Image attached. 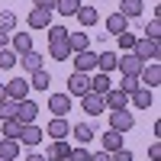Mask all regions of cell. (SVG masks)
Masks as SVG:
<instances>
[{
  "instance_id": "31",
  "label": "cell",
  "mask_w": 161,
  "mask_h": 161,
  "mask_svg": "<svg viewBox=\"0 0 161 161\" xmlns=\"http://www.w3.org/2000/svg\"><path fill=\"white\" fill-rule=\"evenodd\" d=\"M45 32H48V45H58V42L68 39V29H64V26H55V23H52Z\"/></svg>"
},
{
  "instance_id": "28",
  "label": "cell",
  "mask_w": 161,
  "mask_h": 161,
  "mask_svg": "<svg viewBox=\"0 0 161 161\" xmlns=\"http://www.w3.org/2000/svg\"><path fill=\"white\" fill-rule=\"evenodd\" d=\"M29 87H36V90H48L52 87V74L42 68V71H36L32 74V80H29Z\"/></svg>"
},
{
  "instance_id": "9",
  "label": "cell",
  "mask_w": 161,
  "mask_h": 161,
  "mask_svg": "<svg viewBox=\"0 0 161 161\" xmlns=\"http://www.w3.org/2000/svg\"><path fill=\"white\" fill-rule=\"evenodd\" d=\"M45 136H52V142H61V139H68V136H71V126H68V119H64V116H55V119L48 123Z\"/></svg>"
},
{
  "instance_id": "25",
  "label": "cell",
  "mask_w": 161,
  "mask_h": 161,
  "mask_svg": "<svg viewBox=\"0 0 161 161\" xmlns=\"http://www.w3.org/2000/svg\"><path fill=\"white\" fill-rule=\"evenodd\" d=\"M74 16H77L80 26H97V19H100V16H97V7H80Z\"/></svg>"
},
{
  "instance_id": "13",
  "label": "cell",
  "mask_w": 161,
  "mask_h": 161,
  "mask_svg": "<svg viewBox=\"0 0 161 161\" xmlns=\"http://www.w3.org/2000/svg\"><path fill=\"white\" fill-rule=\"evenodd\" d=\"M52 26V10H39V7H32V13H29V29H48Z\"/></svg>"
},
{
  "instance_id": "39",
  "label": "cell",
  "mask_w": 161,
  "mask_h": 161,
  "mask_svg": "<svg viewBox=\"0 0 161 161\" xmlns=\"http://www.w3.org/2000/svg\"><path fill=\"white\" fill-rule=\"evenodd\" d=\"M68 161H90V152L84 148V145H77V148L68 152Z\"/></svg>"
},
{
  "instance_id": "1",
  "label": "cell",
  "mask_w": 161,
  "mask_h": 161,
  "mask_svg": "<svg viewBox=\"0 0 161 161\" xmlns=\"http://www.w3.org/2000/svg\"><path fill=\"white\" fill-rule=\"evenodd\" d=\"M132 55H136L139 61H145V64H148V58H161V45L142 36V39H136V48H132Z\"/></svg>"
},
{
  "instance_id": "45",
  "label": "cell",
  "mask_w": 161,
  "mask_h": 161,
  "mask_svg": "<svg viewBox=\"0 0 161 161\" xmlns=\"http://www.w3.org/2000/svg\"><path fill=\"white\" fill-rule=\"evenodd\" d=\"M23 161H45V158H42V155H36V152H32V155H26Z\"/></svg>"
},
{
  "instance_id": "18",
  "label": "cell",
  "mask_w": 161,
  "mask_h": 161,
  "mask_svg": "<svg viewBox=\"0 0 161 161\" xmlns=\"http://www.w3.org/2000/svg\"><path fill=\"white\" fill-rule=\"evenodd\" d=\"M129 103H132V106H139V110H152L155 97H152V90H148V87H139L136 93H129Z\"/></svg>"
},
{
  "instance_id": "42",
  "label": "cell",
  "mask_w": 161,
  "mask_h": 161,
  "mask_svg": "<svg viewBox=\"0 0 161 161\" xmlns=\"http://www.w3.org/2000/svg\"><path fill=\"white\" fill-rule=\"evenodd\" d=\"M148 158H152V161H158V158H161V142H155L152 148H148Z\"/></svg>"
},
{
  "instance_id": "32",
  "label": "cell",
  "mask_w": 161,
  "mask_h": 161,
  "mask_svg": "<svg viewBox=\"0 0 161 161\" xmlns=\"http://www.w3.org/2000/svg\"><path fill=\"white\" fill-rule=\"evenodd\" d=\"M48 58H55V61H68V58H71V48L64 45V42H58V45H48Z\"/></svg>"
},
{
  "instance_id": "4",
  "label": "cell",
  "mask_w": 161,
  "mask_h": 161,
  "mask_svg": "<svg viewBox=\"0 0 161 161\" xmlns=\"http://www.w3.org/2000/svg\"><path fill=\"white\" fill-rule=\"evenodd\" d=\"M116 68L123 71L126 77H139L142 74V68H145V61H139L132 52H126V55H119V61H116Z\"/></svg>"
},
{
  "instance_id": "43",
  "label": "cell",
  "mask_w": 161,
  "mask_h": 161,
  "mask_svg": "<svg viewBox=\"0 0 161 161\" xmlns=\"http://www.w3.org/2000/svg\"><path fill=\"white\" fill-rule=\"evenodd\" d=\"M3 48H10V36H7V32H0V52H3Z\"/></svg>"
},
{
  "instance_id": "3",
  "label": "cell",
  "mask_w": 161,
  "mask_h": 161,
  "mask_svg": "<svg viewBox=\"0 0 161 161\" xmlns=\"http://www.w3.org/2000/svg\"><path fill=\"white\" fill-rule=\"evenodd\" d=\"M132 126H136V116H132L129 110H113V113H110V129H113V132L123 136V132H129Z\"/></svg>"
},
{
  "instance_id": "10",
  "label": "cell",
  "mask_w": 161,
  "mask_h": 161,
  "mask_svg": "<svg viewBox=\"0 0 161 161\" xmlns=\"http://www.w3.org/2000/svg\"><path fill=\"white\" fill-rule=\"evenodd\" d=\"M80 110H84L87 116H100L106 110V103H103L100 93H84V97H80Z\"/></svg>"
},
{
  "instance_id": "7",
  "label": "cell",
  "mask_w": 161,
  "mask_h": 161,
  "mask_svg": "<svg viewBox=\"0 0 161 161\" xmlns=\"http://www.w3.org/2000/svg\"><path fill=\"white\" fill-rule=\"evenodd\" d=\"M139 84H142V87H148V90L161 84V64H158V61H152V64H145V68H142Z\"/></svg>"
},
{
  "instance_id": "34",
  "label": "cell",
  "mask_w": 161,
  "mask_h": 161,
  "mask_svg": "<svg viewBox=\"0 0 161 161\" xmlns=\"http://www.w3.org/2000/svg\"><path fill=\"white\" fill-rule=\"evenodd\" d=\"M16 106H19L16 100H7V97H3V100H0V119H3V123L13 119V116H16Z\"/></svg>"
},
{
  "instance_id": "19",
  "label": "cell",
  "mask_w": 161,
  "mask_h": 161,
  "mask_svg": "<svg viewBox=\"0 0 161 161\" xmlns=\"http://www.w3.org/2000/svg\"><path fill=\"white\" fill-rule=\"evenodd\" d=\"M68 152H71V145L68 142H52L48 145V152H45V161H68Z\"/></svg>"
},
{
  "instance_id": "41",
  "label": "cell",
  "mask_w": 161,
  "mask_h": 161,
  "mask_svg": "<svg viewBox=\"0 0 161 161\" xmlns=\"http://www.w3.org/2000/svg\"><path fill=\"white\" fill-rule=\"evenodd\" d=\"M32 7H39V10H55V0H32Z\"/></svg>"
},
{
  "instance_id": "24",
  "label": "cell",
  "mask_w": 161,
  "mask_h": 161,
  "mask_svg": "<svg viewBox=\"0 0 161 161\" xmlns=\"http://www.w3.org/2000/svg\"><path fill=\"white\" fill-rule=\"evenodd\" d=\"M106 29H110L113 36H119V32H129V19H126V16H123V13H119V10H116V13H113V16H110V19H106Z\"/></svg>"
},
{
  "instance_id": "14",
  "label": "cell",
  "mask_w": 161,
  "mask_h": 161,
  "mask_svg": "<svg viewBox=\"0 0 161 161\" xmlns=\"http://www.w3.org/2000/svg\"><path fill=\"white\" fill-rule=\"evenodd\" d=\"M10 48L16 52V55L32 52V36H29V32H13V36H10Z\"/></svg>"
},
{
  "instance_id": "15",
  "label": "cell",
  "mask_w": 161,
  "mask_h": 161,
  "mask_svg": "<svg viewBox=\"0 0 161 161\" xmlns=\"http://www.w3.org/2000/svg\"><path fill=\"white\" fill-rule=\"evenodd\" d=\"M64 45L71 48V55H77V52H87L90 48V39H87V32H68Z\"/></svg>"
},
{
  "instance_id": "44",
  "label": "cell",
  "mask_w": 161,
  "mask_h": 161,
  "mask_svg": "<svg viewBox=\"0 0 161 161\" xmlns=\"http://www.w3.org/2000/svg\"><path fill=\"white\" fill-rule=\"evenodd\" d=\"M90 161H110V155H106V152H97V155H90Z\"/></svg>"
},
{
  "instance_id": "29",
  "label": "cell",
  "mask_w": 161,
  "mask_h": 161,
  "mask_svg": "<svg viewBox=\"0 0 161 161\" xmlns=\"http://www.w3.org/2000/svg\"><path fill=\"white\" fill-rule=\"evenodd\" d=\"M13 29H16V13H13V10H0V32H13Z\"/></svg>"
},
{
  "instance_id": "16",
  "label": "cell",
  "mask_w": 161,
  "mask_h": 161,
  "mask_svg": "<svg viewBox=\"0 0 161 161\" xmlns=\"http://www.w3.org/2000/svg\"><path fill=\"white\" fill-rule=\"evenodd\" d=\"M48 110L55 116H64L71 110V97H68V93H52V97H48Z\"/></svg>"
},
{
  "instance_id": "46",
  "label": "cell",
  "mask_w": 161,
  "mask_h": 161,
  "mask_svg": "<svg viewBox=\"0 0 161 161\" xmlns=\"http://www.w3.org/2000/svg\"><path fill=\"white\" fill-rule=\"evenodd\" d=\"M3 97H7V93H3V84H0V100H3Z\"/></svg>"
},
{
  "instance_id": "8",
  "label": "cell",
  "mask_w": 161,
  "mask_h": 161,
  "mask_svg": "<svg viewBox=\"0 0 161 161\" xmlns=\"http://www.w3.org/2000/svg\"><path fill=\"white\" fill-rule=\"evenodd\" d=\"M103 103H106V110H126L129 106V93H123L119 87H110L103 93Z\"/></svg>"
},
{
  "instance_id": "30",
  "label": "cell",
  "mask_w": 161,
  "mask_h": 161,
  "mask_svg": "<svg viewBox=\"0 0 161 161\" xmlns=\"http://www.w3.org/2000/svg\"><path fill=\"white\" fill-rule=\"evenodd\" d=\"M55 10L61 13V16H74V13L80 10V0H55Z\"/></svg>"
},
{
  "instance_id": "47",
  "label": "cell",
  "mask_w": 161,
  "mask_h": 161,
  "mask_svg": "<svg viewBox=\"0 0 161 161\" xmlns=\"http://www.w3.org/2000/svg\"><path fill=\"white\" fill-rule=\"evenodd\" d=\"M0 161H3V158H0Z\"/></svg>"
},
{
  "instance_id": "40",
  "label": "cell",
  "mask_w": 161,
  "mask_h": 161,
  "mask_svg": "<svg viewBox=\"0 0 161 161\" xmlns=\"http://www.w3.org/2000/svg\"><path fill=\"white\" fill-rule=\"evenodd\" d=\"M110 161H132V152H129V148H119V152L110 155Z\"/></svg>"
},
{
  "instance_id": "23",
  "label": "cell",
  "mask_w": 161,
  "mask_h": 161,
  "mask_svg": "<svg viewBox=\"0 0 161 161\" xmlns=\"http://www.w3.org/2000/svg\"><path fill=\"white\" fill-rule=\"evenodd\" d=\"M116 61H119V55H116V52H100V55H97V68H100V74L116 71Z\"/></svg>"
},
{
  "instance_id": "5",
  "label": "cell",
  "mask_w": 161,
  "mask_h": 161,
  "mask_svg": "<svg viewBox=\"0 0 161 161\" xmlns=\"http://www.w3.org/2000/svg\"><path fill=\"white\" fill-rule=\"evenodd\" d=\"M36 116H39V103H32V100H19V106H16V123L19 126H29V123H36Z\"/></svg>"
},
{
  "instance_id": "2",
  "label": "cell",
  "mask_w": 161,
  "mask_h": 161,
  "mask_svg": "<svg viewBox=\"0 0 161 161\" xmlns=\"http://www.w3.org/2000/svg\"><path fill=\"white\" fill-rule=\"evenodd\" d=\"M29 80H26V77H13L10 80V84H3V93H7V100H29Z\"/></svg>"
},
{
  "instance_id": "21",
  "label": "cell",
  "mask_w": 161,
  "mask_h": 161,
  "mask_svg": "<svg viewBox=\"0 0 161 161\" xmlns=\"http://www.w3.org/2000/svg\"><path fill=\"white\" fill-rule=\"evenodd\" d=\"M100 139H103V152H106V155H113V152L123 148V136H119V132H113V129H106Z\"/></svg>"
},
{
  "instance_id": "27",
  "label": "cell",
  "mask_w": 161,
  "mask_h": 161,
  "mask_svg": "<svg viewBox=\"0 0 161 161\" xmlns=\"http://www.w3.org/2000/svg\"><path fill=\"white\" fill-rule=\"evenodd\" d=\"M110 87H113V84H110V74H97V77H90V93H100V97H103Z\"/></svg>"
},
{
  "instance_id": "36",
  "label": "cell",
  "mask_w": 161,
  "mask_h": 161,
  "mask_svg": "<svg viewBox=\"0 0 161 161\" xmlns=\"http://www.w3.org/2000/svg\"><path fill=\"white\" fill-rule=\"evenodd\" d=\"M145 39H152V42H161V19H152L145 26Z\"/></svg>"
},
{
  "instance_id": "17",
  "label": "cell",
  "mask_w": 161,
  "mask_h": 161,
  "mask_svg": "<svg viewBox=\"0 0 161 161\" xmlns=\"http://www.w3.org/2000/svg\"><path fill=\"white\" fill-rule=\"evenodd\" d=\"M19 64H23L29 74H36V71H42V68H45V61H42V55H39L36 48H32V52H26V55H19Z\"/></svg>"
},
{
  "instance_id": "11",
  "label": "cell",
  "mask_w": 161,
  "mask_h": 161,
  "mask_svg": "<svg viewBox=\"0 0 161 161\" xmlns=\"http://www.w3.org/2000/svg\"><path fill=\"white\" fill-rule=\"evenodd\" d=\"M42 139H45V132L39 129L36 123H29V126H23V129H19V139H16V142H23V145H29V148H32V145H39Z\"/></svg>"
},
{
  "instance_id": "20",
  "label": "cell",
  "mask_w": 161,
  "mask_h": 161,
  "mask_svg": "<svg viewBox=\"0 0 161 161\" xmlns=\"http://www.w3.org/2000/svg\"><path fill=\"white\" fill-rule=\"evenodd\" d=\"M71 136L80 145H90L93 139H97V132H93V126H87V123H77V126H71Z\"/></svg>"
},
{
  "instance_id": "38",
  "label": "cell",
  "mask_w": 161,
  "mask_h": 161,
  "mask_svg": "<svg viewBox=\"0 0 161 161\" xmlns=\"http://www.w3.org/2000/svg\"><path fill=\"white\" fill-rule=\"evenodd\" d=\"M142 84H139V77H126L123 74V84H119V90H123V93H136Z\"/></svg>"
},
{
  "instance_id": "12",
  "label": "cell",
  "mask_w": 161,
  "mask_h": 161,
  "mask_svg": "<svg viewBox=\"0 0 161 161\" xmlns=\"http://www.w3.org/2000/svg\"><path fill=\"white\" fill-rule=\"evenodd\" d=\"M74 58V71H80V74H87V71H93L97 68V55L87 48V52H77V55H71Z\"/></svg>"
},
{
  "instance_id": "35",
  "label": "cell",
  "mask_w": 161,
  "mask_h": 161,
  "mask_svg": "<svg viewBox=\"0 0 161 161\" xmlns=\"http://www.w3.org/2000/svg\"><path fill=\"white\" fill-rule=\"evenodd\" d=\"M116 42H119V48H123V55H126V52L136 48V36H132V32H119V36H116Z\"/></svg>"
},
{
  "instance_id": "33",
  "label": "cell",
  "mask_w": 161,
  "mask_h": 161,
  "mask_svg": "<svg viewBox=\"0 0 161 161\" xmlns=\"http://www.w3.org/2000/svg\"><path fill=\"white\" fill-rule=\"evenodd\" d=\"M19 123H16V119H7V123H3V129H0V139H19Z\"/></svg>"
},
{
  "instance_id": "37",
  "label": "cell",
  "mask_w": 161,
  "mask_h": 161,
  "mask_svg": "<svg viewBox=\"0 0 161 161\" xmlns=\"http://www.w3.org/2000/svg\"><path fill=\"white\" fill-rule=\"evenodd\" d=\"M16 52H13V48H3V52H0V68H16Z\"/></svg>"
},
{
  "instance_id": "26",
  "label": "cell",
  "mask_w": 161,
  "mask_h": 161,
  "mask_svg": "<svg viewBox=\"0 0 161 161\" xmlns=\"http://www.w3.org/2000/svg\"><path fill=\"white\" fill-rule=\"evenodd\" d=\"M142 10H145V3H142V0H123V3H119V13H123L126 19H132V16H139Z\"/></svg>"
},
{
  "instance_id": "6",
  "label": "cell",
  "mask_w": 161,
  "mask_h": 161,
  "mask_svg": "<svg viewBox=\"0 0 161 161\" xmlns=\"http://www.w3.org/2000/svg\"><path fill=\"white\" fill-rule=\"evenodd\" d=\"M84 93H90V77L80 74V71H74L68 77V97H84Z\"/></svg>"
},
{
  "instance_id": "22",
  "label": "cell",
  "mask_w": 161,
  "mask_h": 161,
  "mask_svg": "<svg viewBox=\"0 0 161 161\" xmlns=\"http://www.w3.org/2000/svg\"><path fill=\"white\" fill-rule=\"evenodd\" d=\"M0 158L3 161H16L19 158V142L16 139H0Z\"/></svg>"
}]
</instances>
